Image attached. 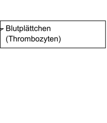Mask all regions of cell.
I'll list each match as a JSON object with an SVG mask.
<instances>
[{
    "label": "cell",
    "instance_id": "cell-1",
    "mask_svg": "<svg viewBox=\"0 0 107 123\" xmlns=\"http://www.w3.org/2000/svg\"><path fill=\"white\" fill-rule=\"evenodd\" d=\"M59 36V37L60 39V41H59V43H60V42L61 39H60V36Z\"/></svg>",
    "mask_w": 107,
    "mask_h": 123
},
{
    "label": "cell",
    "instance_id": "cell-2",
    "mask_svg": "<svg viewBox=\"0 0 107 123\" xmlns=\"http://www.w3.org/2000/svg\"><path fill=\"white\" fill-rule=\"evenodd\" d=\"M49 28H50V27H49ZM50 31H51V30H50Z\"/></svg>",
    "mask_w": 107,
    "mask_h": 123
}]
</instances>
